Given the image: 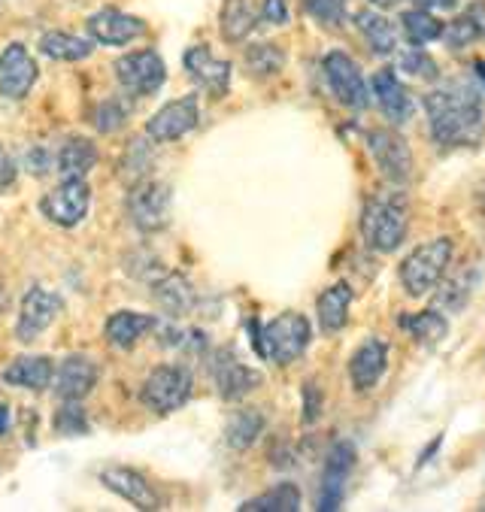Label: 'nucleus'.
Returning a JSON list of instances; mask_svg holds the SVG:
<instances>
[{
  "label": "nucleus",
  "instance_id": "nucleus-11",
  "mask_svg": "<svg viewBox=\"0 0 485 512\" xmlns=\"http://www.w3.org/2000/svg\"><path fill=\"white\" fill-rule=\"evenodd\" d=\"M64 310L61 294L49 288H28L19 306V322H16V337L22 343H34Z\"/></svg>",
  "mask_w": 485,
  "mask_h": 512
},
{
  "label": "nucleus",
  "instance_id": "nucleus-15",
  "mask_svg": "<svg viewBox=\"0 0 485 512\" xmlns=\"http://www.w3.org/2000/svg\"><path fill=\"white\" fill-rule=\"evenodd\" d=\"M182 64L188 70V76L194 79V85L204 88L213 97H225L231 88V64L216 58L207 46H191L182 55Z\"/></svg>",
  "mask_w": 485,
  "mask_h": 512
},
{
  "label": "nucleus",
  "instance_id": "nucleus-14",
  "mask_svg": "<svg viewBox=\"0 0 485 512\" xmlns=\"http://www.w3.org/2000/svg\"><path fill=\"white\" fill-rule=\"evenodd\" d=\"M40 70L31 52L22 43H13L0 55V94L10 100H25L37 82Z\"/></svg>",
  "mask_w": 485,
  "mask_h": 512
},
{
  "label": "nucleus",
  "instance_id": "nucleus-25",
  "mask_svg": "<svg viewBox=\"0 0 485 512\" xmlns=\"http://www.w3.org/2000/svg\"><path fill=\"white\" fill-rule=\"evenodd\" d=\"M97 146L85 137H67L58 152V173L61 179H85L97 167Z\"/></svg>",
  "mask_w": 485,
  "mask_h": 512
},
{
  "label": "nucleus",
  "instance_id": "nucleus-43",
  "mask_svg": "<svg viewBox=\"0 0 485 512\" xmlns=\"http://www.w3.org/2000/svg\"><path fill=\"white\" fill-rule=\"evenodd\" d=\"M16 176H19V167L13 161V155L0 146V188H10L16 182Z\"/></svg>",
  "mask_w": 485,
  "mask_h": 512
},
{
  "label": "nucleus",
  "instance_id": "nucleus-19",
  "mask_svg": "<svg viewBox=\"0 0 485 512\" xmlns=\"http://www.w3.org/2000/svg\"><path fill=\"white\" fill-rule=\"evenodd\" d=\"M101 482L116 491L119 497H125L128 503H134L137 509H161V497L158 491L146 482L143 473L131 470V467H107L101 473Z\"/></svg>",
  "mask_w": 485,
  "mask_h": 512
},
{
  "label": "nucleus",
  "instance_id": "nucleus-1",
  "mask_svg": "<svg viewBox=\"0 0 485 512\" xmlns=\"http://www.w3.org/2000/svg\"><path fill=\"white\" fill-rule=\"evenodd\" d=\"M425 113L431 140L446 149L473 146L482 140L485 131V110H482V94L470 85L449 82L425 97Z\"/></svg>",
  "mask_w": 485,
  "mask_h": 512
},
{
  "label": "nucleus",
  "instance_id": "nucleus-4",
  "mask_svg": "<svg viewBox=\"0 0 485 512\" xmlns=\"http://www.w3.org/2000/svg\"><path fill=\"white\" fill-rule=\"evenodd\" d=\"M452 252H455V246L449 237H440V240H431V243H422L419 249H413L401 264L404 291L410 297L431 294L443 282V276L452 264Z\"/></svg>",
  "mask_w": 485,
  "mask_h": 512
},
{
  "label": "nucleus",
  "instance_id": "nucleus-30",
  "mask_svg": "<svg viewBox=\"0 0 485 512\" xmlns=\"http://www.w3.org/2000/svg\"><path fill=\"white\" fill-rule=\"evenodd\" d=\"M479 285V267H464L461 273H455L437 294V310H449V313H461L470 294Z\"/></svg>",
  "mask_w": 485,
  "mask_h": 512
},
{
  "label": "nucleus",
  "instance_id": "nucleus-20",
  "mask_svg": "<svg viewBox=\"0 0 485 512\" xmlns=\"http://www.w3.org/2000/svg\"><path fill=\"white\" fill-rule=\"evenodd\" d=\"M97 379H101V370L97 364L85 355H70L61 361L58 367V382H55V391L61 400H82L94 391Z\"/></svg>",
  "mask_w": 485,
  "mask_h": 512
},
{
  "label": "nucleus",
  "instance_id": "nucleus-2",
  "mask_svg": "<svg viewBox=\"0 0 485 512\" xmlns=\"http://www.w3.org/2000/svg\"><path fill=\"white\" fill-rule=\"evenodd\" d=\"M410 228V203L404 194H376L361 210V237L373 252H395Z\"/></svg>",
  "mask_w": 485,
  "mask_h": 512
},
{
  "label": "nucleus",
  "instance_id": "nucleus-24",
  "mask_svg": "<svg viewBox=\"0 0 485 512\" xmlns=\"http://www.w3.org/2000/svg\"><path fill=\"white\" fill-rule=\"evenodd\" d=\"M52 376H55V364L49 355H25L4 370L7 385L28 388V391H46L52 385Z\"/></svg>",
  "mask_w": 485,
  "mask_h": 512
},
{
  "label": "nucleus",
  "instance_id": "nucleus-28",
  "mask_svg": "<svg viewBox=\"0 0 485 512\" xmlns=\"http://www.w3.org/2000/svg\"><path fill=\"white\" fill-rule=\"evenodd\" d=\"M355 25H358V31L364 34L367 46L376 55H392V52H398V28H395V22H388L385 16H379L373 10H361L355 16Z\"/></svg>",
  "mask_w": 485,
  "mask_h": 512
},
{
  "label": "nucleus",
  "instance_id": "nucleus-13",
  "mask_svg": "<svg viewBox=\"0 0 485 512\" xmlns=\"http://www.w3.org/2000/svg\"><path fill=\"white\" fill-rule=\"evenodd\" d=\"M198 97H179V100H170L164 104L149 122H146V134L155 140V143H173V140H182L185 134H191L198 128Z\"/></svg>",
  "mask_w": 485,
  "mask_h": 512
},
{
  "label": "nucleus",
  "instance_id": "nucleus-47",
  "mask_svg": "<svg viewBox=\"0 0 485 512\" xmlns=\"http://www.w3.org/2000/svg\"><path fill=\"white\" fill-rule=\"evenodd\" d=\"M370 4L376 7V10H395L401 0H370Z\"/></svg>",
  "mask_w": 485,
  "mask_h": 512
},
{
  "label": "nucleus",
  "instance_id": "nucleus-41",
  "mask_svg": "<svg viewBox=\"0 0 485 512\" xmlns=\"http://www.w3.org/2000/svg\"><path fill=\"white\" fill-rule=\"evenodd\" d=\"M322 416V391L316 382L304 385V425H316Z\"/></svg>",
  "mask_w": 485,
  "mask_h": 512
},
{
  "label": "nucleus",
  "instance_id": "nucleus-5",
  "mask_svg": "<svg viewBox=\"0 0 485 512\" xmlns=\"http://www.w3.org/2000/svg\"><path fill=\"white\" fill-rule=\"evenodd\" d=\"M170 207H173V194L167 182L155 179H140L128 191V216L131 225L143 234H158L170 225Z\"/></svg>",
  "mask_w": 485,
  "mask_h": 512
},
{
  "label": "nucleus",
  "instance_id": "nucleus-7",
  "mask_svg": "<svg viewBox=\"0 0 485 512\" xmlns=\"http://www.w3.org/2000/svg\"><path fill=\"white\" fill-rule=\"evenodd\" d=\"M91 207V185L85 179H64L40 200V213L58 228H76Z\"/></svg>",
  "mask_w": 485,
  "mask_h": 512
},
{
  "label": "nucleus",
  "instance_id": "nucleus-16",
  "mask_svg": "<svg viewBox=\"0 0 485 512\" xmlns=\"http://www.w3.org/2000/svg\"><path fill=\"white\" fill-rule=\"evenodd\" d=\"M352 467H355V449H352V443H337V446L328 452V464H325V473H322L319 506H316V509H322V512L340 509Z\"/></svg>",
  "mask_w": 485,
  "mask_h": 512
},
{
  "label": "nucleus",
  "instance_id": "nucleus-27",
  "mask_svg": "<svg viewBox=\"0 0 485 512\" xmlns=\"http://www.w3.org/2000/svg\"><path fill=\"white\" fill-rule=\"evenodd\" d=\"M258 25V10L252 0H225L219 13V28L225 43H243Z\"/></svg>",
  "mask_w": 485,
  "mask_h": 512
},
{
  "label": "nucleus",
  "instance_id": "nucleus-9",
  "mask_svg": "<svg viewBox=\"0 0 485 512\" xmlns=\"http://www.w3.org/2000/svg\"><path fill=\"white\" fill-rule=\"evenodd\" d=\"M367 149L379 167V173L388 179V182H395V185H404L410 182L413 176V152L407 146V140L395 131H388V128H376L367 134Z\"/></svg>",
  "mask_w": 485,
  "mask_h": 512
},
{
  "label": "nucleus",
  "instance_id": "nucleus-3",
  "mask_svg": "<svg viewBox=\"0 0 485 512\" xmlns=\"http://www.w3.org/2000/svg\"><path fill=\"white\" fill-rule=\"evenodd\" d=\"M252 334H255L252 337L255 352L279 367L298 361L313 340V328H310L307 316H301V313H282L273 322H267L264 328H252Z\"/></svg>",
  "mask_w": 485,
  "mask_h": 512
},
{
  "label": "nucleus",
  "instance_id": "nucleus-22",
  "mask_svg": "<svg viewBox=\"0 0 485 512\" xmlns=\"http://www.w3.org/2000/svg\"><path fill=\"white\" fill-rule=\"evenodd\" d=\"M152 297L161 303V310L167 316H188L198 306V291L191 288V282L182 273H161L152 282Z\"/></svg>",
  "mask_w": 485,
  "mask_h": 512
},
{
  "label": "nucleus",
  "instance_id": "nucleus-44",
  "mask_svg": "<svg viewBox=\"0 0 485 512\" xmlns=\"http://www.w3.org/2000/svg\"><path fill=\"white\" fill-rule=\"evenodd\" d=\"M28 164H31V173H34V176H46V167H49V155H46L43 149H40V152L34 149V152L28 155Z\"/></svg>",
  "mask_w": 485,
  "mask_h": 512
},
{
  "label": "nucleus",
  "instance_id": "nucleus-38",
  "mask_svg": "<svg viewBox=\"0 0 485 512\" xmlns=\"http://www.w3.org/2000/svg\"><path fill=\"white\" fill-rule=\"evenodd\" d=\"M398 67H401L407 76H413V79H437V64H434V58H431L422 46L404 49L401 58H398Z\"/></svg>",
  "mask_w": 485,
  "mask_h": 512
},
{
  "label": "nucleus",
  "instance_id": "nucleus-35",
  "mask_svg": "<svg viewBox=\"0 0 485 512\" xmlns=\"http://www.w3.org/2000/svg\"><path fill=\"white\" fill-rule=\"evenodd\" d=\"M401 28L410 40V46H425L443 37V22L431 16L428 10H407L401 16Z\"/></svg>",
  "mask_w": 485,
  "mask_h": 512
},
{
  "label": "nucleus",
  "instance_id": "nucleus-23",
  "mask_svg": "<svg viewBox=\"0 0 485 512\" xmlns=\"http://www.w3.org/2000/svg\"><path fill=\"white\" fill-rule=\"evenodd\" d=\"M158 325L155 316H146V313H131V310H122V313H113L104 325V337L110 346L116 349H134L152 328Z\"/></svg>",
  "mask_w": 485,
  "mask_h": 512
},
{
  "label": "nucleus",
  "instance_id": "nucleus-12",
  "mask_svg": "<svg viewBox=\"0 0 485 512\" xmlns=\"http://www.w3.org/2000/svg\"><path fill=\"white\" fill-rule=\"evenodd\" d=\"M210 370H213V382H216L222 400H228V403L243 400L264 382V376L258 370H252L249 364H243L234 349H219L210 361Z\"/></svg>",
  "mask_w": 485,
  "mask_h": 512
},
{
  "label": "nucleus",
  "instance_id": "nucleus-46",
  "mask_svg": "<svg viewBox=\"0 0 485 512\" xmlns=\"http://www.w3.org/2000/svg\"><path fill=\"white\" fill-rule=\"evenodd\" d=\"M7 428H10V409H7V406H0V437L7 434Z\"/></svg>",
  "mask_w": 485,
  "mask_h": 512
},
{
  "label": "nucleus",
  "instance_id": "nucleus-40",
  "mask_svg": "<svg viewBox=\"0 0 485 512\" xmlns=\"http://www.w3.org/2000/svg\"><path fill=\"white\" fill-rule=\"evenodd\" d=\"M55 431L67 434V437H79L88 431V419L76 400H64V406L55 413Z\"/></svg>",
  "mask_w": 485,
  "mask_h": 512
},
{
  "label": "nucleus",
  "instance_id": "nucleus-31",
  "mask_svg": "<svg viewBox=\"0 0 485 512\" xmlns=\"http://www.w3.org/2000/svg\"><path fill=\"white\" fill-rule=\"evenodd\" d=\"M40 52L52 61H82L94 52V46H91V40H82L76 34L49 31L40 37Z\"/></svg>",
  "mask_w": 485,
  "mask_h": 512
},
{
  "label": "nucleus",
  "instance_id": "nucleus-8",
  "mask_svg": "<svg viewBox=\"0 0 485 512\" xmlns=\"http://www.w3.org/2000/svg\"><path fill=\"white\" fill-rule=\"evenodd\" d=\"M325 79L331 94L340 100L349 110H367L370 107V88L358 70V64L346 55V52H328L322 61Z\"/></svg>",
  "mask_w": 485,
  "mask_h": 512
},
{
  "label": "nucleus",
  "instance_id": "nucleus-10",
  "mask_svg": "<svg viewBox=\"0 0 485 512\" xmlns=\"http://www.w3.org/2000/svg\"><path fill=\"white\" fill-rule=\"evenodd\" d=\"M116 76L122 88H128L131 94L149 97L167 82V64L155 49H140L116 61Z\"/></svg>",
  "mask_w": 485,
  "mask_h": 512
},
{
  "label": "nucleus",
  "instance_id": "nucleus-36",
  "mask_svg": "<svg viewBox=\"0 0 485 512\" xmlns=\"http://www.w3.org/2000/svg\"><path fill=\"white\" fill-rule=\"evenodd\" d=\"M152 161H155V152L146 140H131L125 155H122V164H119V173L128 185L146 179V173L152 170Z\"/></svg>",
  "mask_w": 485,
  "mask_h": 512
},
{
  "label": "nucleus",
  "instance_id": "nucleus-34",
  "mask_svg": "<svg viewBox=\"0 0 485 512\" xmlns=\"http://www.w3.org/2000/svg\"><path fill=\"white\" fill-rule=\"evenodd\" d=\"M243 61H246L249 76H255V79H270V76H276V73L285 67V52H282L276 43H255V46L246 49Z\"/></svg>",
  "mask_w": 485,
  "mask_h": 512
},
{
  "label": "nucleus",
  "instance_id": "nucleus-26",
  "mask_svg": "<svg viewBox=\"0 0 485 512\" xmlns=\"http://www.w3.org/2000/svg\"><path fill=\"white\" fill-rule=\"evenodd\" d=\"M349 306H352V288L346 282H337L319 294V325L325 334H340L349 322Z\"/></svg>",
  "mask_w": 485,
  "mask_h": 512
},
{
  "label": "nucleus",
  "instance_id": "nucleus-42",
  "mask_svg": "<svg viewBox=\"0 0 485 512\" xmlns=\"http://www.w3.org/2000/svg\"><path fill=\"white\" fill-rule=\"evenodd\" d=\"M261 19L267 25H285L288 22V0H264Z\"/></svg>",
  "mask_w": 485,
  "mask_h": 512
},
{
  "label": "nucleus",
  "instance_id": "nucleus-32",
  "mask_svg": "<svg viewBox=\"0 0 485 512\" xmlns=\"http://www.w3.org/2000/svg\"><path fill=\"white\" fill-rule=\"evenodd\" d=\"M264 431V416L258 413V409H237V413L231 416L228 428H225V443L237 452L249 449Z\"/></svg>",
  "mask_w": 485,
  "mask_h": 512
},
{
  "label": "nucleus",
  "instance_id": "nucleus-37",
  "mask_svg": "<svg viewBox=\"0 0 485 512\" xmlns=\"http://www.w3.org/2000/svg\"><path fill=\"white\" fill-rule=\"evenodd\" d=\"M304 10L325 28H340L349 13V0H304Z\"/></svg>",
  "mask_w": 485,
  "mask_h": 512
},
{
  "label": "nucleus",
  "instance_id": "nucleus-18",
  "mask_svg": "<svg viewBox=\"0 0 485 512\" xmlns=\"http://www.w3.org/2000/svg\"><path fill=\"white\" fill-rule=\"evenodd\" d=\"M85 25H88L91 40L104 43V46H125V43L137 40L146 31V22L143 19L128 16V13H119V10H101V13H94Z\"/></svg>",
  "mask_w": 485,
  "mask_h": 512
},
{
  "label": "nucleus",
  "instance_id": "nucleus-29",
  "mask_svg": "<svg viewBox=\"0 0 485 512\" xmlns=\"http://www.w3.org/2000/svg\"><path fill=\"white\" fill-rule=\"evenodd\" d=\"M243 512H298L301 509V488L291 482H279L270 491L246 500L240 506Z\"/></svg>",
  "mask_w": 485,
  "mask_h": 512
},
{
  "label": "nucleus",
  "instance_id": "nucleus-48",
  "mask_svg": "<svg viewBox=\"0 0 485 512\" xmlns=\"http://www.w3.org/2000/svg\"><path fill=\"white\" fill-rule=\"evenodd\" d=\"M476 76L485 82V61H476Z\"/></svg>",
  "mask_w": 485,
  "mask_h": 512
},
{
  "label": "nucleus",
  "instance_id": "nucleus-33",
  "mask_svg": "<svg viewBox=\"0 0 485 512\" xmlns=\"http://www.w3.org/2000/svg\"><path fill=\"white\" fill-rule=\"evenodd\" d=\"M401 325L419 340V343H428V346H437L446 340L449 334V322L443 316V310H425V313H416L413 319H401Z\"/></svg>",
  "mask_w": 485,
  "mask_h": 512
},
{
  "label": "nucleus",
  "instance_id": "nucleus-45",
  "mask_svg": "<svg viewBox=\"0 0 485 512\" xmlns=\"http://www.w3.org/2000/svg\"><path fill=\"white\" fill-rule=\"evenodd\" d=\"M425 7H431V10H452L458 0H422Z\"/></svg>",
  "mask_w": 485,
  "mask_h": 512
},
{
  "label": "nucleus",
  "instance_id": "nucleus-21",
  "mask_svg": "<svg viewBox=\"0 0 485 512\" xmlns=\"http://www.w3.org/2000/svg\"><path fill=\"white\" fill-rule=\"evenodd\" d=\"M385 367H388V346L382 340L370 337L355 349V355L349 361V379L358 391H370L382 379Z\"/></svg>",
  "mask_w": 485,
  "mask_h": 512
},
{
  "label": "nucleus",
  "instance_id": "nucleus-6",
  "mask_svg": "<svg viewBox=\"0 0 485 512\" xmlns=\"http://www.w3.org/2000/svg\"><path fill=\"white\" fill-rule=\"evenodd\" d=\"M191 391H194V379L185 367L161 364L143 382V403L155 416H170L191 400Z\"/></svg>",
  "mask_w": 485,
  "mask_h": 512
},
{
  "label": "nucleus",
  "instance_id": "nucleus-17",
  "mask_svg": "<svg viewBox=\"0 0 485 512\" xmlns=\"http://www.w3.org/2000/svg\"><path fill=\"white\" fill-rule=\"evenodd\" d=\"M370 94L376 97V104L382 110V116L392 125H404L413 113V100L404 88V82L398 79L395 70H376L373 82H370Z\"/></svg>",
  "mask_w": 485,
  "mask_h": 512
},
{
  "label": "nucleus",
  "instance_id": "nucleus-39",
  "mask_svg": "<svg viewBox=\"0 0 485 512\" xmlns=\"http://www.w3.org/2000/svg\"><path fill=\"white\" fill-rule=\"evenodd\" d=\"M125 122H128V107L122 104L119 97L104 100V104L97 107V113H94V128L101 134H116Z\"/></svg>",
  "mask_w": 485,
  "mask_h": 512
}]
</instances>
